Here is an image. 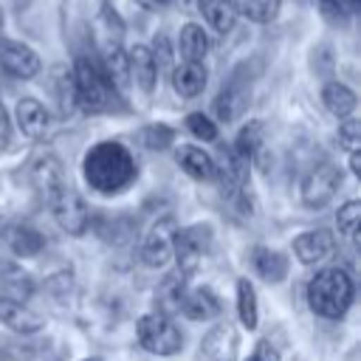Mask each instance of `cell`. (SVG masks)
I'll list each match as a JSON object with an SVG mask.
<instances>
[{"label": "cell", "instance_id": "obj_26", "mask_svg": "<svg viewBox=\"0 0 361 361\" xmlns=\"http://www.w3.org/2000/svg\"><path fill=\"white\" fill-rule=\"evenodd\" d=\"M234 6H237V14L248 17L251 23L265 25V23L276 20V14L282 8V0H237Z\"/></svg>", "mask_w": 361, "mask_h": 361}, {"label": "cell", "instance_id": "obj_35", "mask_svg": "<svg viewBox=\"0 0 361 361\" xmlns=\"http://www.w3.org/2000/svg\"><path fill=\"white\" fill-rule=\"evenodd\" d=\"M152 56H155L158 68L169 62V45H166V37H155V51H152Z\"/></svg>", "mask_w": 361, "mask_h": 361}, {"label": "cell", "instance_id": "obj_18", "mask_svg": "<svg viewBox=\"0 0 361 361\" xmlns=\"http://www.w3.org/2000/svg\"><path fill=\"white\" fill-rule=\"evenodd\" d=\"M175 161L195 180H214V158L206 149H200L195 144H180L175 149Z\"/></svg>", "mask_w": 361, "mask_h": 361}, {"label": "cell", "instance_id": "obj_2", "mask_svg": "<svg viewBox=\"0 0 361 361\" xmlns=\"http://www.w3.org/2000/svg\"><path fill=\"white\" fill-rule=\"evenodd\" d=\"M82 175L85 180L102 192V195H116L130 186L135 178V161L130 149L118 141H99L85 152L82 161Z\"/></svg>", "mask_w": 361, "mask_h": 361}, {"label": "cell", "instance_id": "obj_33", "mask_svg": "<svg viewBox=\"0 0 361 361\" xmlns=\"http://www.w3.org/2000/svg\"><path fill=\"white\" fill-rule=\"evenodd\" d=\"M8 141H11V118H8V110L0 102V149H6Z\"/></svg>", "mask_w": 361, "mask_h": 361}, {"label": "cell", "instance_id": "obj_36", "mask_svg": "<svg viewBox=\"0 0 361 361\" xmlns=\"http://www.w3.org/2000/svg\"><path fill=\"white\" fill-rule=\"evenodd\" d=\"M141 8H147V11H155V8H161L164 6V0H135Z\"/></svg>", "mask_w": 361, "mask_h": 361}, {"label": "cell", "instance_id": "obj_24", "mask_svg": "<svg viewBox=\"0 0 361 361\" xmlns=\"http://www.w3.org/2000/svg\"><path fill=\"white\" fill-rule=\"evenodd\" d=\"M322 102H324V107H327L336 118L353 116V110H355V104H358L355 93H353L344 82H327V85L322 87Z\"/></svg>", "mask_w": 361, "mask_h": 361}, {"label": "cell", "instance_id": "obj_29", "mask_svg": "<svg viewBox=\"0 0 361 361\" xmlns=\"http://www.w3.org/2000/svg\"><path fill=\"white\" fill-rule=\"evenodd\" d=\"M138 138H141V144L147 149H166L175 135H172V130L166 124H149V127H144L138 133Z\"/></svg>", "mask_w": 361, "mask_h": 361}, {"label": "cell", "instance_id": "obj_34", "mask_svg": "<svg viewBox=\"0 0 361 361\" xmlns=\"http://www.w3.org/2000/svg\"><path fill=\"white\" fill-rule=\"evenodd\" d=\"M254 361H279V353L271 341H259L254 350Z\"/></svg>", "mask_w": 361, "mask_h": 361}, {"label": "cell", "instance_id": "obj_17", "mask_svg": "<svg viewBox=\"0 0 361 361\" xmlns=\"http://www.w3.org/2000/svg\"><path fill=\"white\" fill-rule=\"evenodd\" d=\"M127 62H130V79L144 90L152 93L155 79H158V62L152 56V51L147 45H133L127 51Z\"/></svg>", "mask_w": 361, "mask_h": 361}, {"label": "cell", "instance_id": "obj_9", "mask_svg": "<svg viewBox=\"0 0 361 361\" xmlns=\"http://www.w3.org/2000/svg\"><path fill=\"white\" fill-rule=\"evenodd\" d=\"M0 68L14 79H34L42 68L34 48H28L20 39L0 37Z\"/></svg>", "mask_w": 361, "mask_h": 361}, {"label": "cell", "instance_id": "obj_19", "mask_svg": "<svg viewBox=\"0 0 361 361\" xmlns=\"http://www.w3.org/2000/svg\"><path fill=\"white\" fill-rule=\"evenodd\" d=\"M14 116H17V127L23 130V135H28V138H42L45 135V130H48V110L37 99H31V96L20 99Z\"/></svg>", "mask_w": 361, "mask_h": 361}, {"label": "cell", "instance_id": "obj_15", "mask_svg": "<svg viewBox=\"0 0 361 361\" xmlns=\"http://www.w3.org/2000/svg\"><path fill=\"white\" fill-rule=\"evenodd\" d=\"M206 82H209V71H206L203 62H189V59H183V62L172 71V87H175V93L183 96V99L200 96L203 87H206Z\"/></svg>", "mask_w": 361, "mask_h": 361}, {"label": "cell", "instance_id": "obj_31", "mask_svg": "<svg viewBox=\"0 0 361 361\" xmlns=\"http://www.w3.org/2000/svg\"><path fill=\"white\" fill-rule=\"evenodd\" d=\"M338 144L347 149V152H355L358 147H361V124H358V118H344L341 121V127H338Z\"/></svg>", "mask_w": 361, "mask_h": 361}, {"label": "cell", "instance_id": "obj_28", "mask_svg": "<svg viewBox=\"0 0 361 361\" xmlns=\"http://www.w3.org/2000/svg\"><path fill=\"white\" fill-rule=\"evenodd\" d=\"M336 223H338V231L355 243L358 240V226H361V203L358 200L341 203L338 212H336Z\"/></svg>", "mask_w": 361, "mask_h": 361}, {"label": "cell", "instance_id": "obj_6", "mask_svg": "<svg viewBox=\"0 0 361 361\" xmlns=\"http://www.w3.org/2000/svg\"><path fill=\"white\" fill-rule=\"evenodd\" d=\"M209 248H212V226H206V223H192V226L175 231L172 257H175L178 271H180L183 279L192 276V274L200 268V262H203V257H206Z\"/></svg>", "mask_w": 361, "mask_h": 361}, {"label": "cell", "instance_id": "obj_7", "mask_svg": "<svg viewBox=\"0 0 361 361\" xmlns=\"http://www.w3.org/2000/svg\"><path fill=\"white\" fill-rule=\"evenodd\" d=\"M338 186H341V172L330 161H322L313 169H307V175L302 178L299 197L307 209H324L336 197Z\"/></svg>", "mask_w": 361, "mask_h": 361}, {"label": "cell", "instance_id": "obj_30", "mask_svg": "<svg viewBox=\"0 0 361 361\" xmlns=\"http://www.w3.org/2000/svg\"><path fill=\"white\" fill-rule=\"evenodd\" d=\"M186 130L195 138H203V141H214L217 138V124L206 113H189L186 116Z\"/></svg>", "mask_w": 361, "mask_h": 361}, {"label": "cell", "instance_id": "obj_39", "mask_svg": "<svg viewBox=\"0 0 361 361\" xmlns=\"http://www.w3.org/2000/svg\"><path fill=\"white\" fill-rule=\"evenodd\" d=\"M245 361H254V355H248V358H245Z\"/></svg>", "mask_w": 361, "mask_h": 361}, {"label": "cell", "instance_id": "obj_4", "mask_svg": "<svg viewBox=\"0 0 361 361\" xmlns=\"http://www.w3.org/2000/svg\"><path fill=\"white\" fill-rule=\"evenodd\" d=\"M71 76H73L76 107H82L85 113H102V110H107L113 85L107 82V76H104L99 59H93V54L76 56V65H73Z\"/></svg>", "mask_w": 361, "mask_h": 361}, {"label": "cell", "instance_id": "obj_20", "mask_svg": "<svg viewBox=\"0 0 361 361\" xmlns=\"http://www.w3.org/2000/svg\"><path fill=\"white\" fill-rule=\"evenodd\" d=\"M107 82L113 85V90H124L130 85V62H127V51L118 45V42H110L104 51H102V59H99Z\"/></svg>", "mask_w": 361, "mask_h": 361}, {"label": "cell", "instance_id": "obj_32", "mask_svg": "<svg viewBox=\"0 0 361 361\" xmlns=\"http://www.w3.org/2000/svg\"><path fill=\"white\" fill-rule=\"evenodd\" d=\"M319 3H322L324 17H327V20H333V23L347 20V17L358 8V0H319Z\"/></svg>", "mask_w": 361, "mask_h": 361}, {"label": "cell", "instance_id": "obj_5", "mask_svg": "<svg viewBox=\"0 0 361 361\" xmlns=\"http://www.w3.org/2000/svg\"><path fill=\"white\" fill-rule=\"evenodd\" d=\"M135 333L138 344L152 355H175L183 347V336L166 313H144L135 324Z\"/></svg>", "mask_w": 361, "mask_h": 361}, {"label": "cell", "instance_id": "obj_11", "mask_svg": "<svg viewBox=\"0 0 361 361\" xmlns=\"http://www.w3.org/2000/svg\"><path fill=\"white\" fill-rule=\"evenodd\" d=\"M336 248V240L330 231L324 228H316V231H305L293 240V254L302 265H319L324 262Z\"/></svg>", "mask_w": 361, "mask_h": 361}, {"label": "cell", "instance_id": "obj_13", "mask_svg": "<svg viewBox=\"0 0 361 361\" xmlns=\"http://www.w3.org/2000/svg\"><path fill=\"white\" fill-rule=\"evenodd\" d=\"M0 322H3L8 330L23 333V336L37 333V330H42V324H45L39 313H34L25 302H14V299H0Z\"/></svg>", "mask_w": 361, "mask_h": 361}, {"label": "cell", "instance_id": "obj_21", "mask_svg": "<svg viewBox=\"0 0 361 361\" xmlns=\"http://www.w3.org/2000/svg\"><path fill=\"white\" fill-rule=\"evenodd\" d=\"M251 265H254V271L265 282H282L288 276V257L282 251H274V248H265V245H257L254 248Z\"/></svg>", "mask_w": 361, "mask_h": 361}, {"label": "cell", "instance_id": "obj_3", "mask_svg": "<svg viewBox=\"0 0 361 361\" xmlns=\"http://www.w3.org/2000/svg\"><path fill=\"white\" fill-rule=\"evenodd\" d=\"M353 299H355L353 276L338 265H327L316 271V276L307 285V305L316 316H324V319L347 316Z\"/></svg>", "mask_w": 361, "mask_h": 361}, {"label": "cell", "instance_id": "obj_12", "mask_svg": "<svg viewBox=\"0 0 361 361\" xmlns=\"http://www.w3.org/2000/svg\"><path fill=\"white\" fill-rule=\"evenodd\" d=\"M3 240L17 257H37L42 251V245H45V237L31 223H20V220L17 223H6Z\"/></svg>", "mask_w": 361, "mask_h": 361}, {"label": "cell", "instance_id": "obj_37", "mask_svg": "<svg viewBox=\"0 0 361 361\" xmlns=\"http://www.w3.org/2000/svg\"><path fill=\"white\" fill-rule=\"evenodd\" d=\"M175 6H189V0H172Z\"/></svg>", "mask_w": 361, "mask_h": 361}, {"label": "cell", "instance_id": "obj_8", "mask_svg": "<svg viewBox=\"0 0 361 361\" xmlns=\"http://www.w3.org/2000/svg\"><path fill=\"white\" fill-rule=\"evenodd\" d=\"M175 217L166 214V217H158L149 231L144 234V243H141V259L144 265L149 268H164L169 259H172V243H175Z\"/></svg>", "mask_w": 361, "mask_h": 361}, {"label": "cell", "instance_id": "obj_38", "mask_svg": "<svg viewBox=\"0 0 361 361\" xmlns=\"http://www.w3.org/2000/svg\"><path fill=\"white\" fill-rule=\"evenodd\" d=\"M0 28H3V11H0Z\"/></svg>", "mask_w": 361, "mask_h": 361}, {"label": "cell", "instance_id": "obj_23", "mask_svg": "<svg viewBox=\"0 0 361 361\" xmlns=\"http://www.w3.org/2000/svg\"><path fill=\"white\" fill-rule=\"evenodd\" d=\"M178 51L183 59L189 62H203L206 54H209V37L203 31V25L197 23H186L180 28V37H178Z\"/></svg>", "mask_w": 361, "mask_h": 361}, {"label": "cell", "instance_id": "obj_25", "mask_svg": "<svg viewBox=\"0 0 361 361\" xmlns=\"http://www.w3.org/2000/svg\"><path fill=\"white\" fill-rule=\"evenodd\" d=\"M237 316L245 330H257L259 324V305H257V290L248 279H237Z\"/></svg>", "mask_w": 361, "mask_h": 361}, {"label": "cell", "instance_id": "obj_22", "mask_svg": "<svg viewBox=\"0 0 361 361\" xmlns=\"http://www.w3.org/2000/svg\"><path fill=\"white\" fill-rule=\"evenodd\" d=\"M197 8L203 14V20L212 25V31H217V34H228L240 17L234 0H197Z\"/></svg>", "mask_w": 361, "mask_h": 361}, {"label": "cell", "instance_id": "obj_14", "mask_svg": "<svg viewBox=\"0 0 361 361\" xmlns=\"http://www.w3.org/2000/svg\"><path fill=\"white\" fill-rule=\"evenodd\" d=\"M178 310H180L186 319H192V322H209V319L220 316V299H217L214 290H209V288L183 290V299H180Z\"/></svg>", "mask_w": 361, "mask_h": 361}, {"label": "cell", "instance_id": "obj_10", "mask_svg": "<svg viewBox=\"0 0 361 361\" xmlns=\"http://www.w3.org/2000/svg\"><path fill=\"white\" fill-rule=\"evenodd\" d=\"M251 85H248V79L245 76H240V71L223 85V90L217 93V99H214V116L220 118V121H234L243 110H245V104H248V90Z\"/></svg>", "mask_w": 361, "mask_h": 361}, {"label": "cell", "instance_id": "obj_1", "mask_svg": "<svg viewBox=\"0 0 361 361\" xmlns=\"http://www.w3.org/2000/svg\"><path fill=\"white\" fill-rule=\"evenodd\" d=\"M37 178L42 183V189H45L51 214L59 223V228L73 234V237L85 234L87 226H90L87 203H85V197L73 186H68V180L62 175V166H59V161H54V155H45L37 164Z\"/></svg>", "mask_w": 361, "mask_h": 361}, {"label": "cell", "instance_id": "obj_27", "mask_svg": "<svg viewBox=\"0 0 361 361\" xmlns=\"http://www.w3.org/2000/svg\"><path fill=\"white\" fill-rule=\"evenodd\" d=\"M259 147H262V121L254 118V121H248V124L240 127L237 141H234V152L243 155L245 161H251Z\"/></svg>", "mask_w": 361, "mask_h": 361}, {"label": "cell", "instance_id": "obj_40", "mask_svg": "<svg viewBox=\"0 0 361 361\" xmlns=\"http://www.w3.org/2000/svg\"><path fill=\"white\" fill-rule=\"evenodd\" d=\"M85 361H99V358H85Z\"/></svg>", "mask_w": 361, "mask_h": 361}, {"label": "cell", "instance_id": "obj_16", "mask_svg": "<svg viewBox=\"0 0 361 361\" xmlns=\"http://www.w3.org/2000/svg\"><path fill=\"white\" fill-rule=\"evenodd\" d=\"M34 293V279L17 268L8 259H0V299H14V302H28Z\"/></svg>", "mask_w": 361, "mask_h": 361}]
</instances>
